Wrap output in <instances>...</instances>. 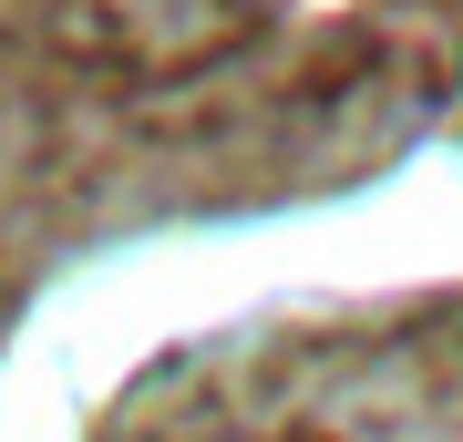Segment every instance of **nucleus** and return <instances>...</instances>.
Instances as JSON below:
<instances>
[{
  "instance_id": "nucleus-1",
  "label": "nucleus",
  "mask_w": 463,
  "mask_h": 442,
  "mask_svg": "<svg viewBox=\"0 0 463 442\" xmlns=\"http://www.w3.org/2000/svg\"><path fill=\"white\" fill-rule=\"evenodd\" d=\"M412 103L298 0H0V329L103 237L381 165Z\"/></svg>"
}]
</instances>
